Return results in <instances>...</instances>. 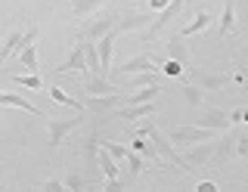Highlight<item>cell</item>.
<instances>
[{"label":"cell","mask_w":248,"mask_h":192,"mask_svg":"<svg viewBox=\"0 0 248 192\" xmlns=\"http://www.w3.org/2000/svg\"><path fill=\"white\" fill-rule=\"evenodd\" d=\"M232 31H236V0H223V16H220V28H217V34L230 37Z\"/></svg>","instance_id":"cell-14"},{"label":"cell","mask_w":248,"mask_h":192,"mask_svg":"<svg viewBox=\"0 0 248 192\" xmlns=\"http://www.w3.org/2000/svg\"><path fill=\"white\" fill-rule=\"evenodd\" d=\"M196 81L205 90H220V87H227V84H230V74H196Z\"/></svg>","instance_id":"cell-26"},{"label":"cell","mask_w":248,"mask_h":192,"mask_svg":"<svg viewBox=\"0 0 248 192\" xmlns=\"http://www.w3.org/2000/svg\"><path fill=\"white\" fill-rule=\"evenodd\" d=\"M165 53H168V59H177V62L189 65V53H186V47L180 44V34H177V37H170V41L165 44Z\"/></svg>","instance_id":"cell-21"},{"label":"cell","mask_w":248,"mask_h":192,"mask_svg":"<svg viewBox=\"0 0 248 192\" xmlns=\"http://www.w3.org/2000/svg\"><path fill=\"white\" fill-rule=\"evenodd\" d=\"M199 124H202V127H211V130H227L232 121H230V115H227V112L211 109V112L205 115V118H199Z\"/></svg>","instance_id":"cell-17"},{"label":"cell","mask_w":248,"mask_h":192,"mask_svg":"<svg viewBox=\"0 0 248 192\" xmlns=\"http://www.w3.org/2000/svg\"><path fill=\"white\" fill-rule=\"evenodd\" d=\"M155 16H146V13H127V16H118L115 22V31L124 34V31H137V28H146Z\"/></svg>","instance_id":"cell-11"},{"label":"cell","mask_w":248,"mask_h":192,"mask_svg":"<svg viewBox=\"0 0 248 192\" xmlns=\"http://www.w3.org/2000/svg\"><path fill=\"white\" fill-rule=\"evenodd\" d=\"M65 189H84V180H81V174H78V171H72V174H68L65 177Z\"/></svg>","instance_id":"cell-33"},{"label":"cell","mask_w":248,"mask_h":192,"mask_svg":"<svg viewBox=\"0 0 248 192\" xmlns=\"http://www.w3.org/2000/svg\"><path fill=\"white\" fill-rule=\"evenodd\" d=\"M19 62L28 68V72H41V62H37V47L34 44H28V47L19 50Z\"/></svg>","instance_id":"cell-24"},{"label":"cell","mask_w":248,"mask_h":192,"mask_svg":"<svg viewBox=\"0 0 248 192\" xmlns=\"http://www.w3.org/2000/svg\"><path fill=\"white\" fill-rule=\"evenodd\" d=\"M106 192H121V180L115 177V180H106Z\"/></svg>","instance_id":"cell-37"},{"label":"cell","mask_w":248,"mask_h":192,"mask_svg":"<svg viewBox=\"0 0 248 192\" xmlns=\"http://www.w3.org/2000/svg\"><path fill=\"white\" fill-rule=\"evenodd\" d=\"M168 3H170V0H149V10H152V13H158V10H165Z\"/></svg>","instance_id":"cell-38"},{"label":"cell","mask_w":248,"mask_h":192,"mask_svg":"<svg viewBox=\"0 0 248 192\" xmlns=\"http://www.w3.org/2000/svg\"><path fill=\"white\" fill-rule=\"evenodd\" d=\"M50 96L56 99L59 105H68V109H72V112H84V103H78L75 96H68V93H65V90H62V87H50Z\"/></svg>","instance_id":"cell-25"},{"label":"cell","mask_w":248,"mask_h":192,"mask_svg":"<svg viewBox=\"0 0 248 192\" xmlns=\"http://www.w3.org/2000/svg\"><path fill=\"white\" fill-rule=\"evenodd\" d=\"M115 22H118V16H112V13H103V16H96V19H90L87 25L81 28V34L78 37H87V41H99L106 31H112L115 28Z\"/></svg>","instance_id":"cell-5"},{"label":"cell","mask_w":248,"mask_h":192,"mask_svg":"<svg viewBox=\"0 0 248 192\" xmlns=\"http://www.w3.org/2000/svg\"><path fill=\"white\" fill-rule=\"evenodd\" d=\"M137 133H146V136H149V140L155 143V149H158V155L165 158V161H170V164H174V167H180V171H189L186 158H180V155L174 152V143H170V136H168V133H161V130L155 127L152 121L140 124V127H137Z\"/></svg>","instance_id":"cell-1"},{"label":"cell","mask_w":248,"mask_h":192,"mask_svg":"<svg viewBox=\"0 0 248 192\" xmlns=\"http://www.w3.org/2000/svg\"><path fill=\"white\" fill-rule=\"evenodd\" d=\"M115 105H118V93H87L84 99V109H90L93 115H106Z\"/></svg>","instance_id":"cell-9"},{"label":"cell","mask_w":248,"mask_h":192,"mask_svg":"<svg viewBox=\"0 0 248 192\" xmlns=\"http://www.w3.org/2000/svg\"><path fill=\"white\" fill-rule=\"evenodd\" d=\"M124 121H140V118H149L155 115V103H134V105H124L118 112Z\"/></svg>","instance_id":"cell-15"},{"label":"cell","mask_w":248,"mask_h":192,"mask_svg":"<svg viewBox=\"0 0 248 192\" xmlns=\"http://www.w3.org/2000/svg\"><path fill=\"white\" fill-rule=\"evenodd\" d=\"M84 90L87 93H118V90L108 84L103 74H87V81H84Z\"/></svg>","instance_id":"cell-20"},{"label":"cell","mask_w":248,"mask_h":192,"mask_svg":"<svg viewBox=\"0 0 248 192\" xmlns=\"http://www.w3.org/2000/svg\"><path fill=\"white\" fill-rule=\"evenodd\" d=\"M232 149H236V155H239V158H248V133H239Z\"/></svg>","instance_id":"cell-32"},{"label":"cell","mask_w":248,"mask_h":192,"mask_svg":"<svg viewBox=\"0 0 248 192\" xmlns=\"http://www.w3.org/2000/svg\"><path fill=\"white\" fill-rule=\"evenodd\" d=\"M13 81L19 84V87H28V90H41L44 87V78L37 72H28V74H13Z\"/></svg>","instance_id":"cell-28"},{"label":"cell","mask_w":248,"mask_h":192,"mask_svg":"<svg viewBox=\"0 0 248 192\" xmlns=\"http://www.w3.org/2000/svg\"><path fill=\"white\" fill-rule=\"evenodd\" d=\"M183 99H186L189 105H202V99H205V87H202L199 81L183 84Z\"/></svg>","instance_id":"cell-27"},{"label":"cell","mask_w":248,"mask_h":192,"mask_svg":"<svg viewBox=\"0 0 248 192\" xmlns=\"http://www.w3.org/2000/svg\"><path fill=\"white\" fill-rule=\"evenodd\" d=\"M81 121H84L81 112H78L75 118H50V121H46V133H50V146H53V149H56V146L65 140L75 127H81Z\"/></svg>","instance_id":"cell-3"},{"label":"cell","mask_w":248,"mask_h":192,"mask_svg":"<svg viewBox=\"0 0 248 192\" xmlns=\"http://www.w3.org/2000/svg\"><path fill=\"white\" fill-rule=\"evenodd\" d=\"M232 81H239V84H242V87L248 90V62H242V65H239V72L232 74Z\"/></svg>","instance_id":"cell-35"},{"label":"cell","mask_w":248,"mask_h":192,"mask_svg":"<svg viewBox=\"0 0 248 192\" xmlns=\"http://www.w3.org/2000/svg\"><path fill=\"white\" fill-rule=\"evenodd\" d=\"M68 3H72L75 19H87L93 13H99V6H103L106 0H68Z\"/></svg>","instance_id":"cell-18"},{"label":"cell","mask_w":248,"mask_h":192,"mask_svg":"<svg viewBox=\"0 0 248 192\" xmlns=\"http://www.w3.org/2000/svg\"><path fill=\"white\" fill-rule=\"evenodd\" d=\"M149 84H161V74L158 72H140L134 78V87H149Z\"/></svg>","instance_id":"cell-29"},{"label":"cell","mask_w":248,"mask_h":192,"mask_svg":"<svg viewBox=\"0 0 248 192\" xmlns=\"http://www.w3.org/2000/svg\"><path fill=\"white\" fill-rule=\"evenodd\" d=\"M130 149L140 152L143 158H152V161H158V158H161V155H158V149H155V143H152L146 133H134V143H130Z\"/></svg>","instance_id":"cell-16"},{"label":"cell","mask_w":248,"mask_h":192,"mask_svg":"<svg viewBox=\"0 0 248 192\" xmlns=\"http://www.w3.org/2000/svg\"><path fill=\"white\" fill-rule=\"evenodd\" d=\"M183 3H186V0H170L165 10H158V13H155V19L149 22V28L143 31V41H152V37H158V34H161V28H165L168 22L174 19L180 10H183Z\"/></svg>","instance_id":"cell-4"},{"label":"cell","mask_w":248,"mask_h":192,"mask_svg":"<svg viewBox=\"0 0 248 192\" xmlns=\"http://www.w3.org/2000/svg\"><path fill=\"white\" fill-rule=\"evenodd\" d=\"M211 25V13H199L196 19L189 22V25H183L180 28V37H192V34H199V31H205V28Z\"/></svg>","instance_id":"cell-22"},{"label":"cell","mask_w":248,"mask_h":192,"mask_svg":"<svg viewBox=\"0 0 248 192\" xmlns=\"http://www.w3.org/2000/svg\"><path fill=\"white\" fill-rule=\"evenodd\" d=\"M22 47H25V28H13V31L3 37V44H0V65H3L13 53H19Z\"/></svg>","instance_id":"cell-10"},{"label":"cell","mask_w":248,"mask_h":192,"mask_svg":"<svg viewBox=\"0 0 248 192\" xmlns=\"http://www.w3.org/2000/svg\"><path fill=\"white\" fill-rule=\"evenodd\" d=\"M0 105H10V109H22V112H28V115H34V118H44V112L37 109V105H31L25 96H19V93H3L0 90Z\"/></svg>","instance_id":"cell-13"},{"label":"cell","mask_w":248,"mask_h":192,"mask_svg":"<svg viewBox=\"0 0 248 192\" xmlns=\"http://www.w3.org/2000/svg\"><path fill=\"white\" fill-rule=\"evenodd\" d=\"M214 133H217V130L202 127V124H183V127H170L168 130L170 143H177V146H196V143L214 140Z\"/></svg>","instance_id":"cell-2"},{"label":"cell","mask_w":248,"mask_h":192,"mask_svg":"<svg viewBox=\"0 0 248 192\" xmlns=\"http://www.w3.org/2000/svg\"><path fill=\"white\" fill-rule=\"evenodd\" d=\"M140 72H161L158 62L149 56V53H140V56H130L127 62H121L115 68V74H140Z\"/></svg>","instance_id":"cell-6"},{"label":"cell","mask_w":248,"mask_h":192,"mask_svg":"<svg viewBox=\"0 0 248 192\" xmlns=\"http://www.w3.org/2000/svg\"><path fill=\"white\" fill-rule=\"evenodd\" d=\"M65 72H84V74H90V65H87V56H84V44H81V37H78L72 56H68L65 62L56 68V74H65Z\"/></svg>","instance_id":"cell-8"},{"label":"cell","mask_w":248,"mask_h":192,"mask_svg":"<svg viewBox=\"0 0 248 192\" xmlns=\"http://www.w3.org/2000/svg\"><path fill=\"white\" fill-rule=\"evenodd\" d=\"M99 143H103V140H99ZM103 146H106L108 152H112V158H115V161H124V158H127V152H130V149H124V146H118V143H103Z\"/></svg>","instance_id":"cell-30"},{"label":"cell","mask_w":248,"mask_h":192,"mask_svg":"<svg viewBox=\"0 0 248 192\" xmlns=\"http://www.w3.org/2000/svg\"><path fill=\"white\" fill-rule=\"evenodd\" d=\"M165 74H170V78L183 74V62H177V59H168V62H165Z\"/></svg>","instance_id":"cell-34"},{"label":"cell","mask_w":248,"mask_h":192,"mask_svg":"<svg viewBox=\"0 0 248 192\" xmlns=\"http://www.w3.org/2000/svg\"><path fill=\"white\" fill-rule=\"evenodd\" d=\"M217 155V146L211 140H205V143H196V146H189V152H186V164H189V171H196V167L202 164H208Z\"/></svg>","instance_id":"cell-7"},{"label":"cell","mask_w":248,"mask_h":192,"mask_svg":"<svg viewBox=\"0 0 248 192\" xmlns=\"http://www.w3.org/2000/svg\"><path fill=\"white\" fill-rule=\"evenodd\" d=\"M196 189H199V192H217V183H214V180H199Z\"/></svg>","instance_id":"cell-36"},{"label":"cell","mask_w":248,"mask_h":192,"mask_svg":"<svg viewBox=\"0 0 248 192\" xmlns=\"http://www.w3.org/2000/svg\"><path fill=\"white\" fill-rule=\"evenodd\" d=\"M161 93V84H149V87H137V93L127 96V105L134 103H155V96Z\"/></svg>","instance_id":"cell-19"},{"label":"cell","mask_w":248,"mask_h":192,"mask_svg":"<svg viewBox=\"0 0 248 192\" xmlns=\"http://www.w3.org/2000/svg\"><path fill=\"white\" fill-rule=\"evenodd\" d=\"M124 164H127V174H130V180H137V177L146 171V158L140 155V152H134V149L127 152V158H124Z\"/></svg>","instance_id":"cell-23"},{"label":"cell","mask_w":248,"mask_h":192,"mask_svg":"<svg viewBox=\"0 0 248 192\" xmlns=\"http://www.w3.org/2000/svg\"><path fill=\"white\" fill-rule=\"evenodd\" d=\"M41 189H44V192H65V183L56 180V177H50V180L41 183Z\"/></svg>","instance_id":"cell-31"},{"label":"cell","mask_w":248,"mask_h":192,"mask_svg":"<svg viewBox=\"0 0 248 192\" xmlns=\"http://www.w3.org/2000/svg\"><path fill=\"white\" fill-rule=\"evenodd\" d=\"M115 37H118V31H106L103 37H99V65H103V74H108L112 72V50H115Z\"/></svg>","instance_id":"cell-12"},{"label":"cell","mask_w":248,"mask_h":192,"mask_svg":"<svg viewBox=\"0 0 248 192\" xmlns=\"http://www.w3.org/2000/svg\"><path fill=\"white\" fill-rule=\"evenodd\" d=\"M245 121H248V112H245Z\"/></svg>","instance_id":"cell-39"}]
</instances>
